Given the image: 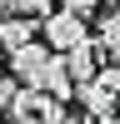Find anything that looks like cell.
Segmentation results:
<instances>
[{
    "label": "cell",
    "instance_id": "cell-5",
    "mask_svg": "<svg viewBox=\"0 0 120 124\" xmlns=\"http://www.w3.org/2000/svg\"><path fill=\"white\" fill-rule=\"evenodd\" d=\"M35 30H40V20L15 15V10H10V15L0 20V50H5V55H15L20 45H30V40H35Z\"/></svg>",
    "mask_w": 120,
    "mask_h": 124
},
{
    "label": "cell",
    "instance_id": "cell-12",
    "mask_svg": "<svg viewBox=\"0 0 120 124\" xmlns=\"http://www.w3.org/2000/svg\"><path fill=\"white\" fill-rule=\"evenodd\" d=\"M5 15H10V0H0V20H5Z\"/></svg>",
    "mask_w": 120,
    "mask_h": 124
},
{
    "label": "cell",
    "instance_id": "cell-10",
    "mask_svg": "<svg viewBox=\"0 0 120 124\" xmlns=\"http://www.w3.org/2000/svg\"><path fill=\"white\" fill-rule=\"evenodd\" d=\"M55 5H60V10H75V15H85V20H90V15L100 10V0H55Z\"/></svg>",
    "mask_w": 120,
    "mask_h": 124
},
{
    "label": "cell",
    "instance_id": "cell-2",
    "mask_svg": "<svg viewBox=\"0 0 120 124\" xmlns=\"http://www.w3.org/2000/svg\"><path fill=\"white\" fill-rule=\"evenodd\" d=\"M40 35H45V45L55 50V55H65V50L85 45V15H75V10H50L45 20H40Z\"/></svg>",
    "mask_w": 120,
    "mask_h": 124
},
{
    "label": "cell",
    "instance_id": "cell-11",
    "mask_svg": "<svg viewBox=\"0 0 120 124\" xmlns=\"http://www.w3.org/2000/svg\"><path fill=\"white\" fill-rule=\"evenodd\" d=\"M85 124H120V114H110V119H85Z\"/></svg>",
    "mask_w": 120,
    "mask_h": 124
},
{
    "label": "cell",
    "instance_id": "cell-9",
    "mask_svg": "<svg viewBox=\"0 0 120 124\" xmlns=\"http://www.w3.org/2000/svg\"><path fill=\"white\" fill-rule=\"evenodd\" d=\"M15 94H20V79H15V75H10V79H0V114L15 104Z\"/></svg>",
    "mask_w": 120,
    "mask_h": 124
},
{
    "label": "cell",
    "instance_id": "cell-7",
    "mask_svg": "<svg viewBox=\"0 0 120 124\" xmlns=\"http://www.w3.org/2000/svg\"><path fill=\"white\" fill-rule=\"evenodd\" d=\"M100 50H105L110 60H120V5L100 15Z\"/></svg>",
    "mask_w": 120,
    "mask_h": 124
},
{
    "label": "cell",
    "instance_id": "cell-8",
    "mask_svg": "<svg viewBox=\"0 0 120 124\" xmlns=\"http://www.w3.org/2000/svg\"><path fill=\"white\" fill-rule=\"evenodd\" d=\"M15 15H30V20H45L50 15V0H10Z\"/></svg>",
    "mask_w": 120,
    "mask_h": 124
},
{
    "label": "cell",
    "instance_id": "cell-3",
    "mask_svg": "<svg viewBox=\"0 0 120 124\" xmlns=\"http://www.w3.org/2000/svg\"><path fill=\"white\" fill-rule=\"evenodd\" d=\"M50 65H55V50H50L45 40H30V45H20L15 55H10V75H15L20 85H30V89L45 85V70Z\"/></svg>",
    "mask_w": 120,
    "mask_h": 124
},
{
    "label": "cell",
    "instance_id": "cell-6",
    "mask_svg": "<svg viewBox=\"0 0 120 124\" xmlns=\"http://www.w3.org/2000/svg\"><path fill=\"white\" fill-rule=\"evenodd\" d=\"M40 89L55 94V99H70V94H75V79H70V70H65V60H60V55H55V65L45 70V85H40Z\"/></svg>",
    "mask_w": 120,
    "mask_h": 124
},
{
    "label": "cell",
    "instance_id": "cell-4",
    "mask_svg": "<svg viewBox=\"0 0 120 124\" xmlns=\"http://www.w3.org/2000/svg\"><path fill=\"white\" fill-rule=\"evenodd\" d=\"M60 60H65V70H70V79H75V89L90 85V79L100 75V45H90V40H85V45H75V50H65Z\"/></svg>",
    "mask_w": 120,
    "mask_h": 124
},
{
    "label": "cell",
    "instance_id": "cell-1",
    "mask_svg": "<svg viewBox=\"0 0 120 124\" xmlns=\"http://www.w3.org/2000/svg\"><path fill=\"white\" fill-rule=\"evenodd\" d=\"M75 99H80V109H85V119H110L115 104H120V65H105L90 85L75 89Z\"/></svg>",
    "mask_w": 120,
    "mask_h": 124
}]
</instances>
